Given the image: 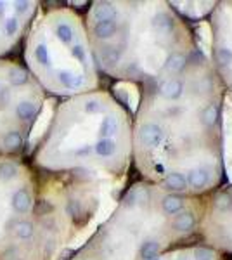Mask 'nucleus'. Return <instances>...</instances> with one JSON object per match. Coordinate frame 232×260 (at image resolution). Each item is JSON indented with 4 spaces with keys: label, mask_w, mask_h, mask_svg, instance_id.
I'll return each instance as SVG.
<instances>
[{
    "label": "nucleus",
    "mask_w": 232,
    "mask_h": 260,
    "mask_svg": "<svg viewBox=\"0 0 232 260\" xmlns=\"http://www.w3.org/2000/svg\"><path fill=\"white\" fill-rule=\"evenodd\" d=\"M24 61L40 89L59 98L99 90L85 21L70 7H52L33 19L26 31Z\"/></svg>",
    "instance_id": "nucleus-6"
},
{
    "label": "nucleus",
    "mask_w": 232,
    "mask_h": 260,
    "mask_svg": "<svg viewBox=\"0 0 232 260\" xmlns=\"http://www.w3.org/2000/svg\"><path fill=\"white\" fill-rule=\"evenodd\" d=\"M33 165L49 174L120 179L132 163V118L106 90L64 99L33 154Z\"/></svg>",
    "instance_id": "nucleus-4"
},
{
    "label": "nucleus",
    "mask_w": 232,
    "mask_h": 260,
    "mask_svg": "<svg viewBox=\"0 0 232 260\" xmlns=\"http://www.w3.org/2000/svg\"><path fill=\"white\" fill-rule=\"evenodd\" d=\"M39 11V2L0 0V57L18 44L28 31Z\"/></svg>",
    "instance_id": "nucleus-10"
},
{
    "label": "nucleus",
    "mask_w": 232,
    "mask_h": 260,
    "mask_svg": "<svg viewBox=\"0 0 232 260\" xmlns=\"http://www.w3.org/2000/svg\"><path fill=\"white\" fill-rule=\"evenodd\" d=\"M208 19L212 30L210 64L223 92L232 95V0L217 2Z\"/></svg>",
    "instance_id": "nucleus-9"
},
{
    "label": "nucleus",
    "mask_w": 232,
    "mask_h": 260,
    "mask_svg": "<svg viewBox=\"0 0 232 260\" xmlns=\"http://www.w3.org/2000/svg\"><path fill=\"white\" fill-rule=\"evenodd\" d=\"M223 92L200 49L146 83L132 118V161L147 182L201 198L225 184Z\"/></svg>",
    "instance_id": "nucleus-1"
},
{
    "label": "nucleus",
    "mask_w": 232,
    "mask_h": 260,
    "mask_svg": "<svg viewBox=\"0 0 232 260\" xmlns=\"http://www.w3.org/2000/svg\"><path fill=\"white\" fill-rule=\"evenodd\" d=\"M153 260H232V257L223 255L206 245H201V243H192V245L179 246L167 253H161Z\"/></svg>",
    "instance_id": "nucleus-11"
},
{
    "label": "nucleus",
    "mask_w": 232,
    "mask_h": 260,
    "mask_svg": "<svg viewBox=\"0 0 232 260\" xmlns=\"http://www.w3.org/2000/svg\"><path fill=\"white\" fill-rule=\"evenodd\" d=\"M201 198L197 241L232 257V182L222 184Z\"/></svg>",
    "instance_id": "nucleus-8"
},
{
    "label": "nucleus",
    "mask_w": 232,
    "mask_h": 260,
    "mask_svg": "<svg viewBox=\"0 0 232 260\" xmlns=\"http://www.w3.org/2000/svg\"><path fill=\"white\" fill-rule=\"evenodd\" d=\"M101 205V182L0 154V260H54Z\"/></svg>",
    "instance_id": "nucleus-2"
},
{
    "label": "nucleus",
    "mask_w": 232,
    "mask_h": 260,
    "mask_svg": "<svg viewBox=\"0 0 232 260\" xmlns=\"http://www.w3.org/2000/svg\"><path fill=\"white\" fill-rule=\"evenodd\" d=\"M203 198L164 191L141 179L70 260H153L197 241Z\"/></svg>",
    "instance_id": "nucleus-5"
},
{
    "label": "nucleus",
    "mask_w": 232,
    "mask_h": 260,
    "mask_svg": "<svg viewBox=\"0 0 232 260\" xmlns=\"http://www.w3.org/2000/svg\"><path fill=\"white\" fill-rule=\"evenodd\" d=\"M184 21H200L210 18L217 2H168Z\"/></svg>",
    "instance_id": "nucleus-12"
},
{
    "label": "nucleus",
    "mask_w": 232,
    "mask_h": 260,
    "mask_svg": "<svg viewBox=\"0 0 232 260\" xmlns=\"http://www.w3.org/2000/svg\"><path fill=\"white\" fill-rule=\"evenodd\" d=\"M85 28L99 73L141 87L197 50L191 26L168 2H94Z\"/></svg>",
    "instance_id": "nucleus-3"
},
{
    "label": "nucleus",
    "mask_w": 232,
    "mask_h": 260,
    "mask_svg": "<svg viewBox=\"0 0 232 260\" xmlns=\"http://www.w3.org/2000/svg\"><path fill=\"white\" fill-rule=\"evenodd\" d=\"M44 108V90L26 66L0 57V154L18 156Z\"/></svg>",
    "instance_id": "nucleus-7"
}]
</instances>
